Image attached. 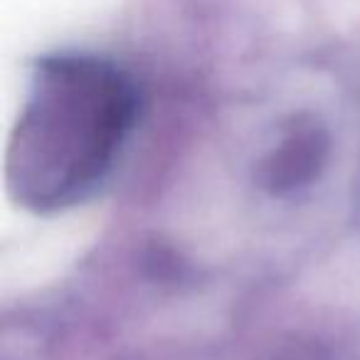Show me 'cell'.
<instances>
[{
    "label": "cell",
    "instance_id": "cell-1",
    "mask_svg": "<svg viewBox=\"0 0 360 360\" xmlns=\"http://www.w3.org/2000/svg\"><path fill=\"white\" fill-rule=\"evenodd\" d=\"M139 106L136 84L111 62L86 55L42 60L8 143L11 198L37 215L91 198L119 163Z\"/></svg>",
    "mask_w": 360,
    "mask_h": 360
}]
</instances>
